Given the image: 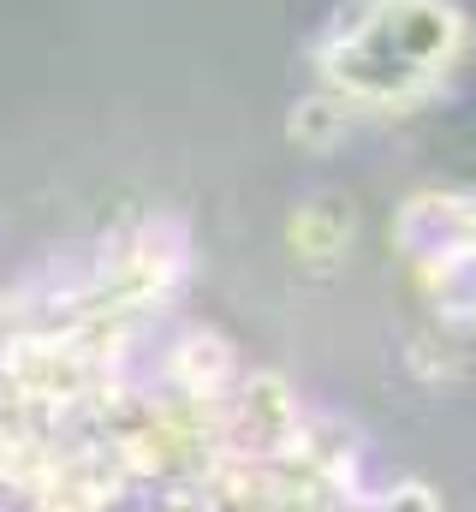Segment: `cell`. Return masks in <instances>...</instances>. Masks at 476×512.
I'll list each match as a JSON object with an SVG mask.
<instances>
[{
	"label": "cell",
	"mask_w": 476,
	"mask_h": 512,
	"mask_svg": "<svg viewBox=\"0 0 476 512\" xmlns=\"http://www.w3.org/2000/svg\"><path fill=\"white\" fill-rule=\"evenodd\" d=\"M471 54V24L453 0H352L310 42L316 84L357 114H417Z\"/></svg>",
	"instance_id": "obj_1"
},
{
	"label": "cell",
	"mask_w": 476,
	"mask_h": 512,
	"mask_svg": "<svg viewBox=\"0 0 476 512\" xmlns=\"http://www.w3.org/2000/svg\"><path fill=\"white\" fill-rule=\"evenodd\" d=\"M357 120H363V114H357L340 90L316 84V90L292 108V126H286V131H292V143H304V149H334V143H340Z\"/></svg>",
	"instance_id": "obj_2"
},
{
	"label": "cell",
	"mask_w": 476,
	"mask_h": 512,
	"mask_svg": "<svg viewBox=\"0 0 476 512\" xmlns=\"http://www.w3.org/2000/svg\"><path fill=\"white\" fill-rule=\"evenodd\" d=\"M286 239H292V251L304 256V262H334V256L346 251V239H352V221L340 209H328V203H310V209L292 215Z\"/></svg>",
	"instance_id": "obj_3"
}]
</instances>
